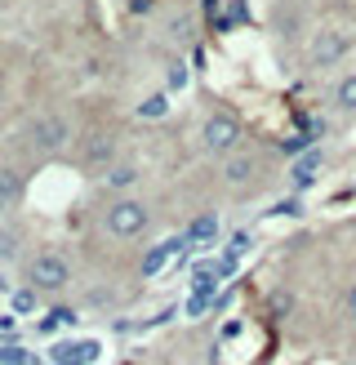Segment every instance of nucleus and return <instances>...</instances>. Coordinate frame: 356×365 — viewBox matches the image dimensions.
I'll return each instance as SVG.
<instances>
[{
  "mask_svg": "<svg viewBox=\"0 0 356 365\" xmlns=\"http://www.w3.org/2000/svg\"><path fill=\"white\" fill-rule=\"evenodd\" d=\"M258 174V160L254 156H223V182H231V187H241V182H249Z\"/></svg>",
  "mask_w": 356,
  "mask_h": 365,
  "instance_id": "0eeeda50",
  "label": "nucleus"
},
{
  "mask_svg": "<svg viewBox=\"0 0 356 365\" xmlns=\"http://www.w3.org/2000/svg\"><path fill=\"white\" fill-rule=\"evenodd\" d=\"M187 81H192L187 63H169V89H187Z\"/></svg>",
  "mask_w": 356,
  "mask_h": 365,
  "instance_id": "a211bd4d",
  "label": "nucleus"
},
{
  "mask_svg": "<svg viewBox=\"0 0 356 365\" xmlns=\"http://www.w3.org/2000/svg\"><path fill=\"white\" fill-rule=\"evenodd\" d=\"M192 36H196V18L192 14H174L169 18V41L174 45H192Z\"/></svg>",
  "mask_w": 356,
  "mask_h": 365,
  "instance_id": "dca6fc26",
  "label": "nucleus"
},
{
  "mask_svg": "<svg viewBox=\"0 0 356 365\" xmlns=\"http://www.w3.org/2000/svg\"><path fill=\"white\" fill-rule=\"evenodd\" d=\"M112 156H116V143L107 138V134L85 143V165H103V160H112Z\"/></svg>",
  "mask_w": 356,
  "mask_h": 365,
  "instance_id": "9d476101",
  "label": "nucleus"
},
{
  "mask_svg": "<svg viewBox=\"0 0 356 365\" xmlns=\"http://www.w3.org/2000/svg\"><path fill=\"white\" fill-rule=\"evenodd\" d=\"M9 200H14L9 192H0V218H5V210H9Z\"/></svg>",
  "mask_w": 356,
  "mask_h": 365,
  "instance_id": "4be33fe9",
  "label": "nucleus"
},
{
  "mask_svg": "<svg viewBox=\"0 0 356 365\" xmlns=\"http://www.w3.org/2000/svg\"><path fill=\"white\" fill-rule=\"evenodd\" d=\"M36 307H41V289L23 285V289H14V294H9V312L14 317H27V312H36Z\"/></svg>",
  "mask_w": 356,
  "mask_h": 365,
  "instance_id": "9b49d317",
  "label": "nucleus"
},
{
  "mask_svg": "<svg viewBox=\"0 0 356 365\" xmlns=\"http://www.w3.org/2000/svg\"><path fill=\"white\" fill-rule=\"evenodd\" d=\"M14 325H18L14 312H9V317H0V334H9V339H14Z\"/></svg>",
  "mask_w": 356,
  "mask_h": 365,
  "instance_id": "aec40b11",
  "label": "nucleus"
},
{
  "mask_svg": "<svg viewBox=\"0 0 356 365\" xmlns=\"http://www.w3.org/2000/svg\"><path fill=\"white\" fill-rule=\"evenodd\" d=\"M316 178H320V152H303V156H294V165H290V182L298 192H308V187H316Z\"/></svg>",
  "mask_w": 356,
  "mask_h": 365,
  "instance_id": "423d86ee",
  "label": "nucleus"
},
{
  "mask_svg": "<svg viewBox=\"0 0 356 365\" xmlns=\"http://www.w3.org/2000/svg\"><path fill=\"white\" fill-rule=\"evenodd\" d=\"M214 236H219V214H201L183 232V245H201V241H214Z\"/></svg>",
  "mask_w": 356,
  "mask_h": 365,
  "instance_id": "1a4fd4ad",
  "label": "nucleus"
},
{
  "mask_svg": "<svg viewBox=\"0 0 356 365\" xmlns=\"http://www.w3.org/2000/svg\"><path fill=\"white\" fill-rule=\"evenodd\" d=\"M103 182H107L112 192H130L134 182H138V170H134V165H112V170L103 174Z\"/></svg>",
  "mask_w": 356,
  "mask_h": 365,
  "instance_id": "ddd939ff",
  "label": "nucleus"
},
{
  "mask_svg": "<svg viewBox=\"0 0 356 365\" xmlns=\"http://www.w3.org/2000/svg\"><path fill=\"white\" fill-rule=\"evenodd\" d=\"M347 312H352V317H356V281H352V285H347Z\"/></svg>",
  "mask_w": 356,
  "mask_h": 365,
  "instance_id": "412c9836",
  "label": "nucleus"
},
{
  "mask_svg": "<svg viewBox=\"0 0 356 365\" xmlns=\"http://www.w3.org/2000/svg\"><path fill=\"white\" fill-rule=\"evenodd\" d=\"M0 89H5V76H0Z\"/></svg>",
  "mask_w": 356,
  "mask_h": 365,
  "instance_id": "5701e85b",
  "label": "nucleus"
},
{
  "mask_svg": "<svg viewBox=\"0 0 356 365\" xmlns=\"http://www.w3.org/2000/svg\"><path fill=\"white\" fill-rule=\"evenodd\" d=\"M241 138H245V125L236 112H227V107H219V112H209V120L201 125V143L209 156H231L241 152Z\"/></svg>",
  "mask_w": 356,
  "mask_h": 365,
  "instance_id": "f03ea898",
  "label": "nucleus"
},
{
  "mask_svg": "<svg viewBox=\"0 0 356 365\" xmlns=\"http://www.w3.org/2000/svg\"><path fill=\"white\" fill-rule=\"evenodd\" d=\"M134 116L142 120V125H160L169 116V94H147L138 107H134Z\"/></svg>",
  "mask_w": 356,
  "mask_h": 365,
  "instance_id": "6e6552de",
  "label": "nucleus"
},
{
  "mask_svg": "<svg viewBox=\"0 0 356 365\" xmlns=\"http://www.w3.org/2000/svg\"><path fill=\"white\" fill-rule=\"evenodd\" d=\"M347 49H352V41H347V36H338V31L316 36V45H312V67H334Z\"/></svg>",
  "mask_w": 356,
  "mask_h": 365,
  "instance_id": "39448f33",
  "label": "nucleus"
},
{
  "mask_svg": "<svg viewBox=\"0 0 356 365\" xmlns=\"http://www.w3.org/2000/svg\"><path fill=\"white\" fill-rule=\"evenodd\" d=\"M334 103H338V112L356 116V71H352V76H343V81L334 85Z\"/></svg>",
  "mask_w": 356,
  "mask_h": 365,
  "instance_id": "f8f14e48",
  "label": "nucleus"
},
{
  "mask_svg": "<svg viewBox=\"0 0 356 365\" xmlns=\"http://www.w3.org/2000/svg\"><path fill=\"white\" fill-rule=\"evenodd\" d=\"M67 321H71V312H67V307H58V312H49V317L41 321V334H58Z\"/></svg>",
  "mask_w": 356,
  "mask_h": 365,
  "instance_id": "f3484780",
  "label": "nucleus"
},
{
  "mask_svg": "<svg viewBox=\"0 0 356 365\" xmlns=\"http://www.w3.org/2000/svg\"><path fill=\"white\" fill-rule=\"evenodd\" d=\"M174 245L178 241H165V245H156L147 259H142V277H160L165 272V263H169V254H174Z\"/></svg>",
  "mask_w": 356,
  "mask_h": 365,
  "instance_id": "2eb2a0df",
  "label": "nucleus"
},
{
  "mask_svg": "<svg viewBox=\"0 0 356 365\" xmlns=\"http://www.w3.org/2000/svg\"><path fill=\"white\" fill-rule=\"evenodd\" d=\"M67 138H71V125H67V116H58V112H45L41 120L31 125L36 152H58V148H67Z\"/></svg>",
  "mask_w": 356,
  "mask_h": 365,
  "instance_id": "20e7f679",
  "label": "nucleus"
},
{
  "mask_svg": "<svg viewBox=\"0 0 356 365\" xmlns=\"http://www.w3.org/2000/svg\"><path fill=\"white\" fill-rule=\"evenodd\" d=\"M67 281H71V267H67L63 254L45 250V254H31V259H27V285L31 289L53 294V289H67Z\"/></svg>",
  "mask_w": 356,
  "mask_h": 365,
  "instance_id": "7ed1b4c3",
  "label": "nucleus"
},
{
  "mask_svg": "<svg viewBox=\"0 0 356 365\" xmlns=\"http://www.w3.org/2000/svg\"><path fill=\"white\" fill-rule=\"evenodd\" d=\"M147 227H152V210L134 196H120L103 210V232L116 236V241H134V236H142Z\"/></svg>",
  "mask_w": 356,
  "mask_h": 365,
  "instance_id": "f257e3e1",
  "label": "nucleus"
},
{
  "mask_svg": "<svg viewBox=\"0 0 356 365\" xmlns=\"http://www.w3.org/2000/svg\"><path fill=\"white\" fill-rule=\"evenodd\" d=\"M14 250H18V236L14 232H0V259H9Z\"/></svg>",
  "mask_w": 356,
  "mask_h": 365,
  "instance_id": "6ab92c4d",
  "label": "nucleus"
},
{
  "mask_svg": "<svg viewBox=\"0 0 356 365\" xmlns=\"http://www.w3.org/2000/svg\"><path fill=\"white\" fill-rule=\"evenodd\" d=\"M0 365H41V356H36L31 348H23V343H5V348H0Z\"/></svg>",
  "mask_w": 356,
  "mask_h": 365,
  "instance_id": "4468645a",
  "label": "nucleus"
}]
</instances>
